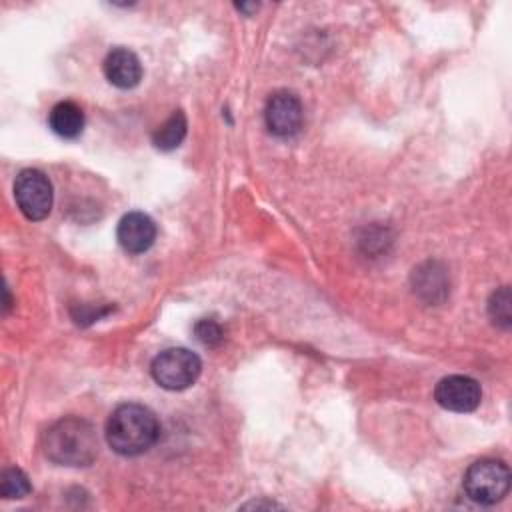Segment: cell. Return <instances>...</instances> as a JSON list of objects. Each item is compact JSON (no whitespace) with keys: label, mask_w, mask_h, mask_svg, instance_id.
<instances>
[{"label":"cell","mask_w":512,"mask_h":512,"mask_svg":"<svg viewBox=\"0 0 512 512\" xmlns=\"http://www.w3.org/2000/svg\"><path fill=\"white\" fill-rule=\"evenodd\" d=\"M160 434L154 412L142 404L118 406L106 422L108 446L122 456H138L150 450Z\"/></svg>","instance_id":"6da1fadb"},{"label":"cell","mask_w":512,"mask_h":512,"mask_svg":"<svg viewBox=\"0 0 512 512\" xmlns=\"http://www.w3.org/2000/svg\"><path fill=\"white\" fill-rule=\"evenodd\" d=\"M44 452L62 466H88L98 454V438L88 420L66 416L46 430Z\"/></svg>","instance_id":"7a4b0ae2"},{"label":"cell","mask_w":512,"mask_h":512,"mask_svg":"<svg viewBox=\"0 0 512 512\" xmlns=\"http://www.w3.org/2000/svg\"><path fill=\"white\" fill-rule=\"evenodd\" d=\"M464 492L476 504H496L510 488V470L502 460L482 458L474 462L464 474Z\"/></svg>","instance_id":"3957f363"},{"label":"cell","mask_w":512,"mask_h":512,"mask_svg":"<svg viewBox=\"0 0 512 512\" xmlns=\"http://www.w3.org/2000/svg\"><path fill=\"white\" fill-rule=\"evenodd\" d=\"M202 370L200 358L188 348H168L160 352L150 366L152 378L166 390H184L192 386Z\"/></svg>","instance_id":"277c9868"},{"label":"cell","mask_w":512,"mask_h":512,"mask_svg":"<svg viewBox=\"0 0 512 512\" xmlns=\"http://www.w3.org/2000/svg\"><path fill=\"white\" fill-rule=\"evenodd\" d=\"M14 198L28 220H44L52 208V184L44 172L26 168L14 180Z\"/></svg>","instance_id":"5b68a950"},{"label":"cell","mask_w":512,"mask_h":512,"mask_svg":"<svg viewBox=\"0 0 512 512\" xmlns=\"http://www.w3.org/2000/svg\"><path fill=\"white\" fill-rule=\"evenodd\" d=\"M436 402L452 412H472L478 408L482 400L480 384L462 374H452L442 378L434 388Z\"/></svg>","instance_id":"8992f818"},{"label":"cell","mask_w":512,"mask_h":512,"mask_svg":"<svg viewBox=\"0 0 512 512\" xmlns=\"http://www.w3.org/2000/svg\"><path fill=\"white\" fill-rule=\"evenodd\" d=\"M264 120L274 136H294L302 126V104L292 92H274L266 102Z\"/></svg>","instance_id":"52a82bcc"},{"label":"cell","mask_w":512,"mask_h":512,"mask_svg":"<svg viewBox=\"0 0 512 512\" xmlns=\"http://www.w3.org/2000/svg\"><path fill=\"white\" fill-rule=\"evenodd\" d=\"M116 236H118L120 246L126 252L140 254V252H146L154 244L156 226H154L152 218L146 216L144 212H128L118 222Z\"/></svg>","instance_id":"ba28073f"},{"label":"cell","mask_w":512,"mask_h":512,"mask_svg":"<svg viewBox=\"0 0 512 512\" xmlns=\"http://www.w3.org/2000/svg\"><path fill=\"white\" fill-rule=\"evenodd\" d=\"M104 74L116 88H134L142 78V64L128 48H114L104 60Z\"/></svg>","instance_id":"9c48e42d"},{"label":"cell","mask_w":512,"mask_h":512,"mask_svg":"<svg viewBox=\"0 0 512 512\" xmlns=\"http://www.w3.org/2000/svg\"><path fill=\"white\" fill-rule=\"evenodd\" d=\"M414 292L426 302H442L448 294V280L444 268L438 262H426L418 266L412 274Z\"/></svg>","instance_id":"30bf717a"},{"label":"cell","mask_w":512,"mask_h":512,"mask_svg":"<svg viewBox=\"0 0 512 512\" xmlns=\"http://www.w3.org/2000/svg\"><path fill=\"white\" fill-rule=\"evenodd\" d=\"M48 124L56 136L72 140L78 138L84 128V112L76 102L62 100L52 106L48 114Z\"/></svg>","instance_id":"8fae6325"},{"label":"cell","mask_w":512,"mask_h":512,"mask_svg":"<svg viewBox=\"0 0 512 512\" xmlns=\"http://www.w3.org/2000/svg\"><path fill=\"white\" fill-rule=\"evenodd\" d=\"M186 128H188V124H186L184 112L176 110L170 118H166V120L154 130V134H152V144H154L158 150H162V152H170V150H174V148L180 146V142H182L184 136H186Z\"/></svg>","instance_id":"7c38bea8"},{"label":"cell","mask_w":512,"mask_h":512,"mask_svg":"<svg viewBox=\"0 0 512 512\" xmlns=\"http://www.w3.org/2000/svg\"><path fill=\"white\" fill-rule=\"evenodd\" d=\"M0 492L4 498H24L32 492L28 476L20 468H6L0 478Z\"/></svg>","instance_id":"4fadbf2b"},{"label":"cell","mask_w":512,"mask_h":512,"mask_svg":"<svg viewBox=\"0 0 512 512\" xmlns=\"http://www.w3.org/2000/svg\"><path fill=\"white\" fill-rule=\"evenodd\" d=\"M488 314L492 318V322L504 330L510 328L512 322V314H510V290L508 286H502L500 290H496L488 302Z\"/></svg>","instance_id":"5bb4252c"},{"label":"cell","mask_w":512,"mask_h":512,"mask_svg":"<svg viewBox=\"0 0 512 512\" xmlns=\"http://www.w3.org/2000/svg\"><path fill=\"white\" fill-rule=\"evenodd\" d=\"M194 336L200 344L212 348V346H218L222 340H224V332L220 328L218 322L210 320V318H204V320H198L194 324Z\"/></svg>","instance_id":"9a60e30c"}]
</instances>
